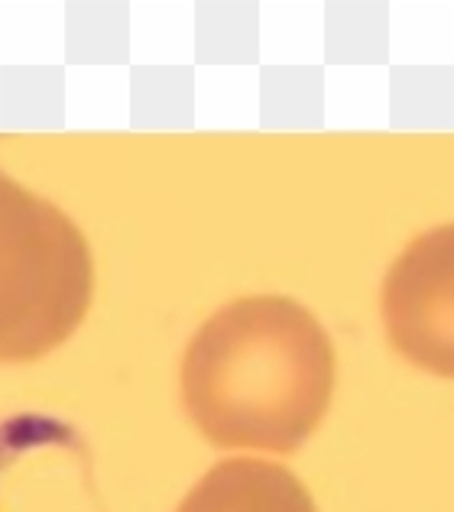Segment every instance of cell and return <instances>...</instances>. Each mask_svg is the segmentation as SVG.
<instances>
[{
  "label": "cell",
  "mask_w": 454,
  "mask_h": 512,
  "mask_svg": "<svg viewBox=\"0 0 454 512\" xmlns=\"http://www.w3.org/2000/svg\"><path fill=\"white\" fill-rule=\"evenodd\" d=\"M95 292L85 234L0 169V360H33L75 334Z\"/></svg>",
  "instance_id": "2"
},
{
  "label": "cell",
  "mask_w": 454,
  "mask_h": 512,
  "mask_svg": "<svg viewBox=\"0 0 454 512\" xmlns=\"http://www.w3.org/2000/svg\"><path fill=\"white\" fill-rule=\"evenodd\" d=\"M179 512H315V506L283 467L224 461L198 483Z\"/></svg>",
  "instance_id": "4"
},
{
  "label": "cell",
  "mask_w": 454,
  "mask_h": 512,
  "mask_svg": "<svg viewBox=\"0 0 454 512\" xmlns=\"http://www.w3.org/2000/svg\"><path fill=\"white\" fill-rule=\"evenodd\" d=\"M390 341L416 367L454 376V224L416 237L383 282Z\"/></svg>",
  "instance_id": "3"
},
{
  "label": "cell",
  "mask_w": 454,
  "mask_h": 512,
  "mask_svg": "<svg viewBox=\"0 0 454 512\" xmlns=\"http://www.w3.org/2000/svg\"><path fill=\"white\" fill-rule=\"evenodd\" d=\"M335 386V350L318 318L286 295L224 305L182 360L192 422L221 448L289 454L315 431Z\"/></svg>",
  "instance_id": "1"
}]
</instances>
